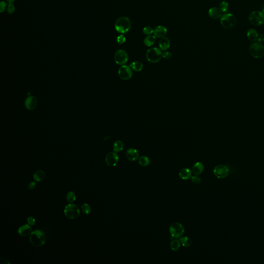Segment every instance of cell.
Listing matches in <instances>:
<instances>
[{
	"instance_id": "52a82bcc",
	"label": "cell",
	"mask_w": 264,
	"mask_h": 264,
	"mask_svg": "<svg viewBox=\"0 0 264 264\" xmlns=\"http://www.w3.org/2000/svg\"><path fill=\"white\" fill-rule=\"evenodd\" d=\"M250 22L254 26H259L264 23V13L259 11H254L249 15Z\"/></svg>"
},
{
	"instance_id": "30bf717a",
	"label": "cell",
	"mask_w": 264,
	"mask_h": 264,
	"mask_svg": "<svg viewBox=\"0 0 264 264\" xmlns=\"http://www.w3.org/2000/svg\"><path fill=\"white\" fill-rule=\"evenodd\" d=\"M118 76L120 79L124 81L129 80L133 76L132 69L129 66L122 65L119 69Z\"/></svg>"
},
{
	"instance_id": "ba28073f",
	"label": "cell",
	"mask_w": 264,
	"mask_h": 264,
	"mask_svg": "<svg viewBox=\"0 0 264 264\" xmlns=\"http://www.w3.org/2000/svg\"><path fill=\"white\" fill-rule=\"evenodd\" d=\"M169 232L171 235L172 239L180 238L184 233V228L180 223L174 222L170 225Z\"/></svg>"
},
{
	"instance_id": "44dd1931",
	"label": "cell",
	"mask_w": 264,
	"mask_h": 264,
	"mask_svg": "<svg viewBox=\"0 0 264 264\" xmlns=\"http://www.w3.org/2000/svg\"><path fill=\"white\" fill-rule=\"evenodd\" d=\"M46 178V173L45 171L42 170H37L35 172L33 176L34 180L35 182H40L45 179Z\"/></svg>"
},
{
	"instance_id": "b9f144b4",
	"label": "cell",
	"mask_w": 264,
	"mask_h": 264,
	"mask_svg": "<svg viewBox=\"0 0 264 264\" xmlns=\"http://www.w3.org/2000/svg\"><path fill=\"white\" fill-rule=\"evenodd\" d=\"M7 1L9 3H12L13 2L15 1V0H7Z\"/></svg>"
},
{
	"instance_id": "836d02e7",
	"label": "cell",
	"mask_w": 264,
	"mask_h": 264,
	"mask_svg": "<svg viewBox=\"0 0 264 264\" xmlns=\"http://www.w3.org/2000/svg\"><path fill=\"white\" fill-rule=\"evenodd\" d=\"M15 10V7L14 4L12 3H9L7 8V12L11 15L14 13Z\"/></svg>"
},
{
	"instance_id": "cb8c5ba5",
	"label": "cell",
	"mask_w": 264,
	"mask_h": 264,
	"mask_svg": "<svg viewBox=\"0 0 264 264\" xmlns=\"http://www.w3.org/2000/svg\"><path fill=\"white\" fill-rule=\"evenodd\" d=\"M130 67L133 70L136 71V72H139V71L142 70L144 65L140 62L135 61V62H132L130 63Z\"/></svg>"
},
{
	"instance_id": "4316f807",
	"label": "cell",
	"mask_w": 264,
	"mask_h": 264,
	"mask_svg": "<svg viewBox=\"0 0 264 264\" xmlns=\"http://www.w3.org/2000/svg\"><path fill=\"white\" fill-rule=\"evenodd\" d=\"M181 244L184 247H189L191 246L192 244V242L191 239L187 237H183L180 239Z\"/></svg>"
},
{
	"instance_id": "3957f363",
	"label": "cell",
	"mask_w": 264,
	"mask_h": 264,
	"mask_svg": "<svg viewBox=\"0 0 264 264\" xmlns=\"http://www.w3.org/2000/svg\"><path fill=\"white\" fill-rule=\"evenodd\" d=\"M146 58L151 63H156L163 58V52L160 49L156 47L151 48L147 50Z\"/></svg>"
},
{
	"instance_id": "1f68e13d",
	"label": "cell",
	"mask_w": 264,
	"mask_h": 264,
	"mask_svg": "<svg viewBox=\"0 0 264 264\" xmlns=\"http://www.w3.org/2000/svg\"><path fill=\"white\" fill-rule=\"evenodd\" d=\"M153 32H154V29L149 26L144 27L143 29V33L147 36L152 35V34H153Z\"/></svg>"
},
{
	"instance_id": "83f0119b",
	"label": "cell",
	"mask_w": 264,
	"mask_h": 264,
	"mask_svg": "<svg viewBox=\"0 0 264 264\" xmlns=\"http://www.w3.org/2000/svg\"><path fill=\"white\" fill-rule=\"evenodd\" d=\"M76 195L75 192L72 191H70L67 193L66 195V199L67 201L69 203H72L76 201Z\"/></svg>"
},
{
	"instance_id": "5bb4252c",
	"label": "cell",
	"mask_w": 264,
	"mask_h": 264,
	"mask_svg": "<svg viewBox=\"0 0 264 264\" xmlns=\"http://www.w3.org/2000/svg\"><path fill=\"white\" fill-rule=\"evenodd\" d=\"M168 31L167 28L162 25L157 26L154 29L153 35L157 38H163L166 35Z\"/></svg>"
},
{
	"instance_id": "d6a6232c",
	"label": "cell",
	"mask_w": 264,
	"mask_h": 264,
	"mask_svg": "<svg viewBox=\"0 0 264 264\" xmlns=\"http://www.w3.org/2000/svg\"><path fill=\"white\" fill-rule=\"evenodd\" d=\"M125 40H126V38H125V36L124 34H121L120 35H119L117 37V39H116L117 43L119 44V45H122V44H124L125 42Z\"/></svg>"
},
{
	"instance_id": "8992f818",
	"label": "cell",
	"mask_w": 264,
	"mask_h": 264,
	"mask_svg": "<svg viewBox=\"0 0 264 264\" xmlns=\"http://www.w3.org/2000/svg\"><path fill=\"white\" fill-rule=\"evenodd\" d=\"M251 55L256 59H260L264 56V47L259 42L252 43L249 48Z\"/></svg>"
},
{
	"instance_id": "8d00e7d4",
	"label": "cell",
	"mask_w": 264,
	"mask_h": 264,
	"mask_svg": "<svg viewBox=\"0 0 264 264\" xmlns=\"http://www.w3.org/2000/svg\"><path fill=\"white\" fill-rule=\"evenodd\" d=\"M7 7V3L5 1H2L0 3V12L1 13L4 12Z\"/></svg>"
},
{
	"instance_id": "ab89813d",
	"label": "cell",
	"mask_w": 264,
	"mask_h": 264,
	"mask_svg": "<svg viewBox=\"0 0 264 264\" xmlns=\"http://www.w3.org/2000/svg\"><path fill=\"white\" fill-rule=\"evenodd\" d=\"M0 262H1V264H10V262H9L8 260L7 259H6L5 258H3V257H1V259H0Z\"/></svg>"
},
{
	"instance_id": "f1b7e54d",
	"label": "cell",
	"mask_w": 264,
	"mask_h": 264,
	"mask_svg": "<svg viewBox=\"0 0 264 264\" xmlns=\"http://www.w3.org/2000/svg\"><path fill=\"white\" fill-rule=\"evenodd\" d=\"M180 242L177 239L172 240L170 244V247L172 250L177 251L180 248Z\"/></svg>"
},
{
	"instance_id": "9c48e42d",
	"label": "cell",
	"mask_w": 264,
	"mask_h": 264,
	"mask_svg": "<svg viewBox=\"0 0 264 264\" xmlns=\"http://www.w3.org/2000/svg\"><path fill=\"white\" fill-rule=\"evenodd\" d=\"M114 60L119 65L122 66L127 64L129 60L127 52L122 49L118 50L114 55Z\"/></svg>"
},
{
	"instance_id": "8fae6325",
	"label": "cell",
	"mask_w": 264,
	"mask_h": 264,
	"mask_svg": "<svg viewBox=\"0 0 264 264\" xmlns=\"http://www.w3.org/2000/svg\"><path fill=\"white\" fill-rule=\"evenodd\" d=\"M214 173L218 178H225L229 173V169L226 165H218L215 167Z\"/></svg>"
},
{
	"instance_id": "603a6c76",
	"label": "cell",
	"mask_w": 264,
	"mask_h": 264,
	"mask_svg": "<svg viewBox=\"0 0 264 264\" xmlns=\"http://www.w3.org/2000/svg\"><path fill=\"white\" fill-rule=\"evenodd\" d=\"M156 37L153 35L147 36L144 39V42L147 46H151L154 44L156 41Z\"/></svg>"
},
{
	"instance_id": "7a4b0ae2",
	"label": "cell",
	"mask_w": 264,
	"mask_h": 264,
	"mask_svg": "<svg viewBox=\"0 0 264 264\" xmlns=\"http://www.w3.org/2000/svg\"><path fill=\"white\" fill-rule=\"evenodd\" d=\"M115 28L116 31L121 34L127 33L131 28L130 20L126 17L119 18L115 22Z\"/></svg>"
},
{
	"instance_id": "ac0fdd59",
	"label": "cell",
	"mask_w": 264,
	"mask_h": 264,
	"mask_svg": "<svg viewBox=\"0 0 264 264\" xmlns=\"http://www.w3.org/2000/svg\"><path fill=\"white\" fill-rule=\"evenodd\" d=\"M170 46V40L166 37L161 38L159 41V47L161 51H165L169 48Z\"/></svg>"
},
{
	"instance_id": "6da1fadb",
	"label": "cell",
	"mask_w": 264,
	"mask_h": 264,
	"mask_svg": "<svg viewBox=\"0 0 264 264\" xmlns=\"http://www.w3.org/2000/svg\"><path fill=\"white\" fill-rule=\"evenodd\" d=\"M29 241L31 244L35 247H41L46 243V236L41 230H34L30 235Z\"/></svg>"
},
{
	"instance_id": "ffe728a7",
	"label": "cell",
	"mask_w": 264,
	"mask_h": 264,
	"mask_svg": "<svg viewBox=\"0 0 264 264\" xmlns=\"http://www.w3.org/2000/svg\"><path fill=\"white\" fill-rule=\"evenodd\" d=\"M204 170V165L202 163L198 162L193 166L192 172L195 175H197L202 173Z\"/></svg>"
},
{
	"instance_id": "f35d334b",
	"label": "cell",
	"mask_w": 264,
	"mask_h": 264,
	"mask_svg": "<svg viewBox=\"0 0 264 264\" xmlns=\"http://www.w3.org/2000/svg\"><path fill=\"white\" fill-rule=\"evenodd\" d=\"M36 182H32L28 185V189L29 190H33L36 187Z\"/></svg>"
},
{
	"instance_id": "9a60e30c",
	"label": "cell",
	"mask_w": 264,
	"mask_h": 264,
	"mask_svg": "<svg viewBox=\"0 0 264 264\" xmlns=\"http://www.w3.org/2000/svg\"><path fill=\"white\" fill-rule=\"evenodd\" d=\"M32 232V229L29 225H24L19 227L18 230V233L21 236L27 237L31 235Z\"/></svg>"
},
{
	"instance_id": "d590c367",
	"label": "cell",
	"mask_w": 264,
	"mask_h": 264,
	"mask_svg": "<svg viewBox=\"0 0 264 264\" xmlns=\"http://www.w3.org/2000/svg\"><path fill=\"white\" fill-rule=\"evenodd\" d=\"M191 180L192 183L195 184L200 183L201 181V178L199 177L196 176V175L192 176V177H191Z\"/></svg>"
},
{
	"instance_id": "e575fe53",
	"label": "cell",
	"mask_w": 264,
	"mask_h": 264,
	"mask_svg": "<svg viewBox=\"0 0 264 264\" xmlns=\"http://www.w3.org/2000/svg\"><path fill=\"white\" fill-rule=\"evenodd\" d=\"M27 222L30 226H34L36 223V220L33 216H29L27 219Z\"/></svg>"
},
{
	"instance_id": "d6986e66",
	"label": "cell",
	"mask_w": 264,
	"mask_h": 264,
	"mask_svg": "<svg viewBox=\"0 0 264 264\" xmlns=\"http://www.w3.org/2000/svg\"><path fill=\"white\" fill-rule=\"evenodd\" d=\"M179 176L183 180H188L192 177V172L188 168H183L179 172Z\"/></svg>"
},
{
	"instance_id": "5b68a950",
	"label": "cell",
	"mask_w": 264,
	"mask_h": 264,
	"mask_svg": "<svg viewBox=\"0 0 264 264\" xmlns=\"http://www.w3.org/2000/svg\"><path fill=\"white\" fill-rule=\"evenodd\" d=\"M64 214L66 217L70 219H75L80 214L79 207L76 204L70 203L66 206L64 209Z\"/></svg>"
},
{
	"instance_id": "2e32d148",
	"label": "cell",
	"mask_w": 264,
	"mask_h": 264,
	"mask_svg": "<svg viewBox=\"0 0 264 264\" xmlns=\"http://www.w3.org/2000/svg\"><path fill=\"white\" fill-rule=\"evenodd\" d=\"M126 156L127 160L130 161H137L139 157V153L137 150L130 148L127 150L126 152Z\"/></svg>"
},
{
	"instance_id": "f546056e",
	"label": "cell",
	"mask_w": 264,
	"mask_h": 264,
	"mask_svg": "<svg viewBox=\"0 0 264 264\" xmlns=\"http://www.w3.org/2000/svg\"><path fill=\"white\" fill-rule=\"evenodd\" d=\"M81 209L83 213L85 215H88L91 213V208L89 204L84 203L81 206Z\"/></svg>"
},
{
	"instance_id": "7402d4cb",
	"label": "cell",
	"mask_w": 264,
	"mask_h": 264,
	"mask_svg": "<svg viewBox=\"0 0 264 264\" xmlns=\"http://www.w3.org/2000/svg\"><path fill=\"white\" fill-rule=\"evenodd\" d=\"M247 36L251 41H256L258 39L259 34L256 29H251L247 32Z\"/></svg>"
},
{
	"instance_id": "e0dca14e",
	"label": "cell",
	"mask_w": 264,
	"mask_h": 264,
	"mask_svg": "<svg viewBox=\"0 0 264 264\" xmlns=\"http://www.w3.org/2000/svg\"><path fill=\"white\" fill-rule=\"evenodd\" d=\"M208 15L212 19H218L222 16V12L219 8L212 7L208 10Z\"/></svg>"
},
{
	"instance_id": "d4e9b609",
	"label": "cell",
	"mask_w": 264,
	"mask_h": 264,
	"mask_svg": "<svg viewBox=\"0 0 264 264\" xmlns=\"http://www.w3.org/2000/svg\"><path fill=\"white\" fill-rule=\"evenodd\" d=\"M124 148V143L121 141L117 140L114 142L113 144V150L115 152H120L123 150Z\"/></svg>"
},
{
	"instance_id": "60d3db41",
	"label": "cell",
	"mask_w": 264,
	"mask_h": 264,
	"mask_svg": "<svg viewBox=\"0 0 264 264\" xmlns=\"http://www.w3.org/2000/svg\"><path fill=\"white\" fill-rule=\"evenodd\" d=\"M258 41L259 42H264V35L262 34L260 35V36H259V37H258Z\"/></svg>"
},
{
	"instance_id": "4fadbf2b",
	"label": "cell",
	"mask_w": 264,
	"mask_h": 264,
	"mask_svg": "<svg viewBox=\"0 0 264 264\" xmlns=\"http://www.w3.org/2000/svg\"><path fill=\"white\" fill-rule=\"evenodd\" d=\"M24 105L27 110H34L37 105V100L34 96H28L25 100Z\"/></svg>"
},
{
	"instance_id": "74e56055",
	"label": "cell",
	"mask_w": 264,
	"mask_h": 264,
	"mask_svg": "<svg viewBox=\"0 0 264 264\" xmlns=\"http://www.w3.org/2000/svg\"><path fill=\"white\" fill-rule=\"evenodd\" d=\"M171 56V53H170V52L166 51L163 53V57L164 59H170Z\"/></svg>"
},
{
	"instance_id": "277c9868",
	"label": "cell",
	"mask_w": 264,
	"mask_h": 264,
	"mask_svg": "<svg viewBox=\"0 0 264 264\" xmlns=\"http://www.w3.org/2000/svg\"><path fill=\"white\" fill-rule=\"evenodd\" d=\"M236 22V18L233 14L226 13L223 14L220 18V23L223 28L230 29L235 25Z\"/></svg>"
},
{
	"instance_id": "484cf974",
	"label": "cell",
	"mask_w": 264,
	"mask_h": 264,
	"mask_svg": "<svg viewBox=\"0 0 264 264\" xmlns=\"http://www.w3.org/2000/svg\"><path fill=\"white\" fill-rule=\"evenodd\" d=\"M138 162L141 166L146 167L149 165L150 160L147 156H142L139 158Z\"/></svg>"
},
{
	"instance_id": "7c38bea8",
	"label": "cell",
	"mask_w": 264,
	"mask_h": 264,
	"mask_svg": "<svg viewBox=\"0 0 264 264\" xmlns=\"http://www.w3.org/2000/svg\"><path fill=\"white\" fill-rule=\"evenodd\" d=\"M119 161V156L117 152H112L108 153L105 158V162L110 167L116 166Z\"/></svg>"
},
{
	"instance_id": "4dcf8cb0",
	"label": "cell",
	"mask_w": 264,
	"mask_h": 264,
	"mask_svg": "<svg viewBox=\"0 0 264 264\" xmlns=\"http://www.w3.org/2000/svg\"><path fill=\"white\" fill-rule=\"evenodd\" d=\"M219 9L222 12H226L228 9V4L226 1H222L220 3Z\"/></svg>"
}]
</instances>
